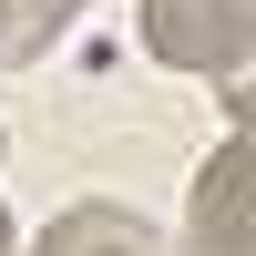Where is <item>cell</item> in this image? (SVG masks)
<instances>
[{"label": "cell", "instance_id": "6da1fadb", "mask_svg": "<svg viewBox=\"0 0 256 256\" xmlns=\"http://www.w3.org/2000/svg\"><path fill=\"white\" fill-rule=\"evenodd\" d=\"M144 41H154V62H174V72L236 82L246 72V0H144Z\"/></svg>", "mask_w": 256, "mask_h": 256}, {"label": "cell", "instance_id": "7a4b0ae2", "mask_svg": "<svg viewBox=\"0 0 256 256\" xmlns=\"http://www.w3.org/2000/svg\"><path fill=\"white\" fill-rule=\"evenodd\" d=\"M195 256H256V144H246V123L216 144V164L195 184Z\"/></svg>", "mask_w": 256, "mask_h": 256}, {"label": "cell", "instance_id": "3957f363", "mask_svg": "<svg viewBox=\"0 0 256 256\" xmlns=\"http://www.w3.org/2000/svg\"><path fill=\"white\" fill-rule=\"evenodd\" d=\"M31 256H154V236H144V216H123V205H72V216H52V236Z\"/></svg>", "mask_w": 256, "mask_h": 256}, {"label": "cell", "instance_id": "277c9868", "mask_svg": "<svg viewBox=\"0 0 256 256\" xmlns=\"http://www.w3.org/2000/svg\"><path fill=\"white\" fill-rule=\"evenodd\" d=\"M82 0H0V62H31V52H52V31L72 20Z\"/></svg>", "mask_w": 256, "mask_h": 256}, {"label": "cell", "instance_id": "5b68a950", "mask_svg": "<svg viewBox=\"0 0 256 256\" xmlns=\"http://www.w3.org/2000/svg\"><path fill=\"white\" fill-rule=\"evenodd\" d=\"M0 256H10V216H0Z\"/></svg>", "mask_w": 256, "mask_h": 256}]
</instances>
